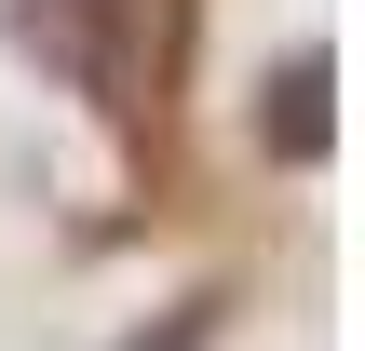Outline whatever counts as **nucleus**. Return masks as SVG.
<instances>
[{
    "label": "nucleus",
    "mask_w": 365,
    "mask_h": 351,
    "mask_svg": "<svg viewBox=\"0 0 365 351\" xmlns=\"http://www.w3.org/2000/svg\"><path fill=\"white\" fill-rule=\"evenodd\" d=\"M257 149H271V162H325V149H339V54H284V68H271Z\"/></svg>",
    "instance_id": "obj_1"
},
{
    "label": "nucleus",
    "mask_w": 365,
    "mask_h": 351,
    "mask_svg": "<svg viewBox=\"0 0 365 351\" xmlns=\"http://www.w3.org/2000/svg\"><path fill=\"white\" fill-rule=\"evenodd\" d=\"M122 351H217V298H176L149 338H122Z\"/></svg>",
    "instance_id": "obj_2"
}]
</instances>
